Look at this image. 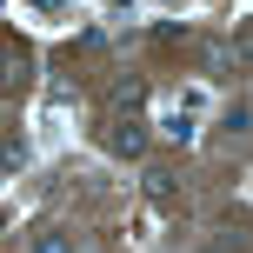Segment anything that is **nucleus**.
I'll list each match as a JSON object with an SVG mask.
<instances>
[{
	"label": "nucleus",
	"instance_id": "20e7f679",
	"mask_svg": "<svg viewBox=\"0 0 253 253\" xmlns=\"http://www.w3.org/2000/svg\"><path fill=\"white\" fill-rule=\"evenodd\" d=\"M34 253H74V247H67V233H40V240H34Z\"/></svg>",
	"mask_w": 253,
	"mask_h": 253
},
{
	"label": "nucleus",
	"instance_id": "7ed1b4c3",
	"mask_svg": "<svg viewBox=\"0 0 253 253\" xmlns=\"http://www.w3.org/2000/svg\"><path fill=\"white\" fill-rule=\"evenodd\" d=\"M160 133H167V140H193V120H187V114H173V120L160 126Z\"/></svg>",
	"mask_w": 253,
	"mask_h": 253
},
{
	"label": "nucleus",
	"instance_id": "f03ea898",
	"mask_svg": "<svg viewBox=\"0 0 253 253\" xmlns=\"http://www.w3.org/2000/svg\"><path fill=\"white\" fill-rule=\"evenodd\" d=\"M13 167H27V147H20V140H7V147H0V173H13Z\"/></svg>",
	"mask_w": 253,
	"mask_h": 253
},
{
	"label": "nucleus",
	"instance_id": "f257e3e1",
	"mask_svg": "<svg viewBox=\"0 0 253 253\" xmlns=\"http://www.w3.org/2000/svg\"><path fill=\"white\" fill-rule=\"evenodd\" d=\"M114 147L120 153H140V147H147V126H140V120H120L114 126Z\"/></svg>",
	"mask_w": 253,
	"mask_h": 253
}]
</instances>
